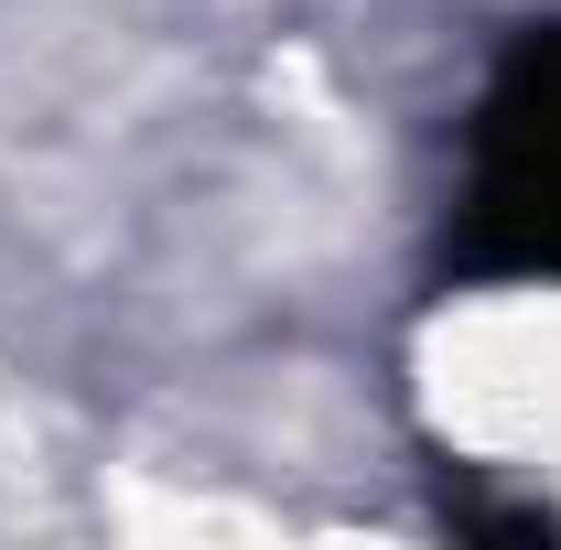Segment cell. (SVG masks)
Listing matches in <instances>:
<instances>
[{
    "mask_svg": "<svg viewBox=\"0 0 561 550\" xmlns=\"http://www.w3.org/2000/svg\"><path fill=\"white\" fill-rule=\"evenodd\" d=\"M465 280H561V22H529L476 98L465 162Z\"/></svg>",
    "mask_w": 561,
    "mask_h": 550,
    "instance_id": "6da1fadb",
    "label": "cell"
}]
</instances>
